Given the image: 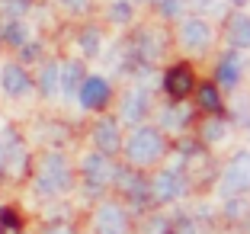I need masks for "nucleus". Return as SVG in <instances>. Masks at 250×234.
<instances>
[{
  "label": "nucleus",
  "instance_id": "obj_24",
  "mask_svg": "<svg viewBox=\"0 0 250 234\" xmlns=\"http://www.w3.org/2000/svg\"><path fill=\"white\" fill-rule=\"evenodd\" d=\"M154 10H157L161 20L177 22V20H183V16H186V0H154Z\"/></svg>",
  "mask_w": 250,
  "mask_h": 234
},
{
  "label": "nucleus",
  "instance_id": "obj_29",
  "mask_svg": "<svg viewBox=\"0 0 250 234\" xmlns=\"http://www.w3.org/2000/svg\"><path fill=\"white\" fill-rule=\"evenodd\" d=\"M221 0H192V13L196 16H206V13H218Z\"/></svg>",
  "mask_w": 250,
  "mask_h": 234
},
{
  "label": "nucleus",
  "instance_id": "obj_21",
  "mask_svg": "<svg viewBox=\"0 0 250 234\" xmlns=\"http://www.w3.org/2000/svg\"><path fill=\"white\" fill-rule=\"evenodd\" d=\"M77 48L83 58H100L103 55V29L100 26H83L77 32Z\"/></svg>",
  "mask_w": 250,
  "mask_h": 234
},
{
  "label": "nucleus",
  "instance_id": "obj_32",
  "mask_svg": "<svg viewBox=\"0 0 250 234\" xmlns=\"http://www.w3.org/2000/svg\"><path fill=\"white\" fill-rule=\"evenodd\" d=\"M45 234H74V231H71L67 225H52V228H48Z\"/></svg>",
  "mask_w": 250,
  "mask_h": 234
},
{
  "label": "nucleus",
  "instance_id": "obj_15",
  "mask_svg": "<svg viewBox=\"0 0 250 234\" xmlns=\"http://www.w3.org/2000/svg\"><path fill=\"white\" fill-rule=\"evenodd\" d=\"M96 231L100 234H128V215L122 205L103 202L96 209Z\"/></svg>",
  "mask_w": 250,
  "mask_h": 234
},
{
  "label": "nucleus",
  "instance_id": "obj_7",
  "mask_svg": "<svg viewBox=\"0 0 250 234\" xmlns=\"http://www.w3.org/2000/svg\"><path fill=\"white\" fill-rule=\"evenodd\" d=\"M186 190H189V176H186L183 167H167L151 180L154 202H177V199L186 196Z\"/></svg>",
  "mask_w": 250,
  "mask_h": 234
},
{
  "label": "nucleus",
  "instance_id": "obj_16",
  "mask_svg": "<svg viewBox=\"0 0 250 234\" xmlns=\"http://www.w3.org/2000/svg\"><path fill=\"white\" fill-rule=\"evenodd\" d=\"M192 122V109L186 100H170L161 109V132H186Z\"/></svg>",
  "mask_w": 250,
  "mask_h": 234
},
{
  "label": "nucleus",
  "instance_id": "obj_35",
  "mask_svg": "<svg viewBox=\"0 0 250 234\" xmlns=\"http://www.w3.org/2000/svg\"><path fill=\"white\" fill-rule=\"evenodd\" d=\"M132 3H154V0H132Z\"/></svg>",
  "mask_w": 250,
  "mask_h": 234
},
{
  "label": "nucleus",
  "instance_id": "obj_33",
  "mask_svg": "<svg viewBox=\"0 0 250 234\" xmlns=\"http://www.w3.org/2000/svg\"><path fill=\"white\" fill-rule=\"evenodd\" d=\"M225 3H231V7H234V10H244V7H247V3H250V0H225Z\"/></svg>",
  "mask_w": 250,
  "mask_h": 234
},
{
  "label": "nucleus",
  "instance_id": "obj_26",
  "mask_svg": "<svg viewBox=\"0 0 250 234\" xmlns=\"http://www.w3.org/2000/svg\"><path fill=\"white\" fill-rule=\"evenodd\" d=\"M26 13H29V7L20 0H0V20H22Z\"/></svg>",
  "mask_w": 250,
  "mask_h": 234
},
{
  "label": "nucleus",
  "instance_id": "obj_20",
  "mask_svg": "<svg viewBox=\"0 0 250 234\" xmlns=\"http://www.w3.org/2000/svg\"><path fill=\"white\" fill-rule=\"evenodd\" d=\"M29 26L26 20H0V42L10 45V48H22L29 42Z\"/></svg>",
  "mask_w": 250,
  "mask_h": 234
},
{
  "label": "nucleus",
  "instance_id": "obj_22",
  "mask_svg": "<svg viewBox=\"0 0 250 234\" xmlns=\"http://www.w3.org/2000/svg\"><path fill=\"white\" fill-rule=\"evenodd\" d=\"M58 71H61V64H58V61H45V64L39 67V77L32 81V84L39 87V93L45 96V100L58 96Z\"/></svg>",
  "mask_w": 250,
  "mask_h": 234
},
{
  "label": "nucleus",
  "instance_id": "obj_31",
  "mask_svg": "<svg viewBox=\"0 0 250 234\" xmlns=\"http://www.w3.org/2000/svg\"><path fill=\"white\" fill-rule=\"evenodd\" d=\"M61 7H67V10H83L87 7V0H58Z\"/></svg>",
  "mask_w": 250,
  "mask_h": 234
},
{
  "label": "nucleus",
  "instance_id": "obj_25",
  "mask_svg": "<svg viewBox=\"0 0 250 234\" xmlns=\"http://www.w3.org/2000/svg\"><path fill=\"white\" fill-rule=\"evenodd\" d=\"M225 135H228V125H225V119H218V116L206 119V125H202V145H218Z\"/></svg>",
  "mask_w": 250,
  "mask_h": 234
},
{
  "label": "nucleus",
  "instance_id": "obj_34",
  "mask_svg": "<svg viewBox=\"0 0 250 234\" xmlns=\"http://www.w3.org/2000/svg\"><path fill=\"white\" fill-rule=\"evenodd\" d=\"M20 3H26V7H32V3H36V0H20Z\"/></svg>",
  "mask_w": 250,
  "mask_h": 234
},
{
  "label": "nucleus",
  "instance_id": "obj_14",
  "mask_svg": "<svg viewBox=\"0 0 250 234\" xmlns=\"http://www.w3.org/2000/svg\"><path fill=\"white\" fill-rule=\"evenodd\" d=\"M225 42L234 51H247L250 48V13L244 10H231L225 20Z\"/></svg>",
  "mask_w": 250,
  "mask_h": 234
},
{
  "label": "nucleus",
  "instance_id": "obj_17",
  "mask_svg": "<svg viewBox=\"0 0 250 234\" xmlns=\"http://www.w3.org/2000/svg\"><path fill=\"white\" fill-rule=\"evenodd\" d=\"M83 77H87V67H83V61L71 58V61H61V71H58V93L64 96V100H74L77 96V90H81Z\"/></svg>",
  "mask_w": 250,
  "mask_h": 234
},
{
  "label": "nucleus",
  "instance_id": "obj_10",
  "mask_svg": "<svg viewBox=\"0 0 250 234\" xmlns=\"http://www.w3.org/2000/svg\"><path fill=\"white\" fill-rule=\"evenodd\" d=\"M244 77V58H241V51L228 48V51H221L218 61H215V71H212V84L218 90H234L237 84H241Z\"/></svg>",
  "mask_w": 250,
  "mask_h": 234
},
{
  "label": "nucleus",
  "instance_id": "obj_12",
  "mask_svg": "<svg viewBox=\"0 0 250 234\" xmlns=\"http://www.w3.org/2000/svg\"><path fill=\"white\" fill-rule=\"evenodd\" d=\"M90 138H93L96 151L106 154V157H112L116 151H122V128H119V119H112V116L96 119Z\"/></svg>",
  "mask_w": 250,
  "mask_h": 234
},
{
  "label": "nucleus",
  "instance_id": "obj_9",
  "mask_svg": "<svg viewBox=\"0 0 250 234\" xmlns=\"http://www.w3.org/2000/svg\"><path fill=\"white\" fill-rule=\"evenodd\" d=\"M32 74L26 71V64L20 61H7V64H0V90L10 96V100H22V96L32 93Z\"/></svg>",
  "mask_w": 250,
  "mask_h": 234
},
{
  "label": "nucleus",
  "instance_id": "obj_27",
  "mask_svg": "<svg viewBox=\"0 0 250 234\" xmlns=\"http://www.w3.org/2000/svg\"><path fill=\"white\" fill-rule=\"evenodd\" d=\"M16 51H20V64H32V61L42 58V42L29 39V42L22 45V48H16Z\"/></svg>",
  "mask_w": 250,
  "mask_h": 234
},
{
  "label": "nucleus",
  "instance_id": "obj_18",
  "mask_svg": "<svg viewBox=\"0 0 250 234\" xmlns=\"http://www.w3.org/2000/svg\"><path fill=\"white\" fill-rule=\"evenodd\" d=\"M192 96H196V106H199L202 112H208V116H221V109H225V96H221V90L215 87L212 81L196 84Z\"/></svg>",
  "mask_w": 250,
  "mask_h": 234
},
{
  "label": "nucleus",
  "instance_id": "obj_19",
  "mask_svg": "<svg viewBox=\"0 0 250 234\" xmlns=\"http://www.w3.org/2000/svg\"><path fill=\"white\" fill-rule=\"evenodd\" d=\"M22 164V145L16 138V132L3 128L0 132V170H13Z\"/></svg>",
  "mask_w": 250,
  "mask_h": 234
},
{
  "label": "nucleus",
  "instance_id": "obj_6",
  "mask_svg": "<svg viewBox=\"0 0 250 234\" xmlns=\"http://www.w3.org/2000/svg\"><path fill=\"white\" fill-rule=\"evenodd\" d=\"M74 100L81 103V109H87V112H103L112 103V84L103 74H87Z\"/></svg>",
  "mask_w": 250,
  "mask_h": 234
},
{
  "label": "nucleus",
  "instance_id": "obj_30",
  "mask_svg": "<svg viewBox=\"0 0 250 234\" xmlns=\"http://www.w3.org/2000/svg\"><path fill=\"white\" fill-rule=\"evenodd\" d=\"M170 234H199L192 218H173L170 221Z\"/></svg>",
  "mask_w": 250,
  "mask_h": 234
},
{
  "label": "nucleus",
  "instance_id": "obj_5",
  "mask_svg": "<svg viewBox=\"0 0 250 234\" xmlns=\"http://www.w3.org/2000/svg\"><path fill=\"white\" fill-rule=\"evenodd\" d=\"M218 192L221 199H241L244 192H250V151H237L228 161V167L221 170Z\"/></svg>",
  "mask_w": 250,
  "mask_h": 234
},
{
  "label": "nucleus",
  "instance_id": "obj_11",
  "mask_svg": "<svg viewBox=\"0 0 250 234\" xmlns=\"http://www.w3.org/2000/svg\"><path fill=\"white\" fill-rule=\"evenodd\" d=\"M147 112H151V93L145 87H132L122 96V103H119V119L125 125H132V128L135 125H145Z\"/></svg>",
  "mask_w": 250,
  "mask_h": 234
},
{
  "label": "nucleus",
  "instance_id": "obj_3",
  "mask_svg": "<svg viewBox=\"0 0 250 234\" xmlns=\"http://www.w3.org/2000/svg\"><path fill=\"white\" fill-rule=\"evenodd\" d=\"M71 186V164L64 154L48 151L39 164V176H36V192L39 196H58Z\"/></svg>",
  "mask_w": 250,
  "mask_h": 234
},
{
  "label": "nucleus",
  "instance_id": "obj_23",
  "mask_svg": "<svg viewBox=\"0 0 250 234\" xmlns=\"http://www.w3.org/2000/svg\"><path fill=\"white\" fill-rule=\"evenodd\" d=\"M106 20L112 26H132L135 22V3L132 0H112L109 10H106Z\"/></svg>",
  "mask_w": 250,
  "mask_h": 234
},
{
  "label": "nucleus",
  "instance_id": "obj_2",
  "mask_svg": "<svg viewBox=\"0 0 250 234\" xmlns=\"http://www.w3.org/2000/svg\"><path fill=\"white\" fill-rule=\"evenodd\" d=\"M122 151L132 167H151L164 157L167 141H164V132L154 128V125H135L132 135L122 138Z\"/></svg>",
  "mask_w": 250,
  "mask_h": 234
},
{
  "label": "nucleus",
  "instance_id": "obj_4",
  "mask_svg": "<svg viewBox=\"0 0 250 234\" xmlns=\"http://www.w3.org/2000/svg\"><path fill=\"white\" fill-rule=\"evenodd\" d=\"M177 42L180 48L186 51V55H192V58H199V55H206L208 48H212L215 42V32H212V22L206 20V16H183L180 20V29H177Z\"/></svg>",
  "mask_w": 250,
  "mask_h": 234
},
{
  "label": "nucleus",
  "instance_id": "obj_8",
  "mask_svg": "<svg viewBox=\"0 0 250 234\" xmlns=\"http://www.w3.org/2000/svg\"><path fill=\"white\" fill-rule=\"evenodd\" d=\"M161 87H164V93H167V100H186V96H192V90H196V74H192V67L186 64V61H173V64L164 67Z\"/></svg>",
  "mask_w": 250,
  "mask_h": 234
},
{
  "label": "nucleus",
  "instance_id": "obj_28",
  "mask_svg": "<svg viewBox=\"0 0 250 234\" xmlns=\"http://www.w3.org/2000/svg\"><path fill=\"white\" fill-rule=\"evenodd\" d=\"M141 234H170V221L161 218V215H154V218H147V221H145Z\"/></svg>",
  "mask_w": 250,
  "mask_h": 234
},
{
  "label": "nucleus",
  "instance_id": "obj_13",
  "mask_svg": "<svg viewBox=\"0 0 250 234\" xmlns=\"http://www.w3.org/2000/svg\"><path fill=\"white\" fill-rule=\"evenodd\" d=\"M81 170H83V180H87V186H90V190H106V186L112 183L116 164H112L109 157H106V154L93 151V154H87V157H83Z\"/></svg>",
  "mask_w": 250,
  "mask_h": 234
},
{
  "label": "nucleus",
  "instance_id": "obj_36",
  "mask_svg": "<svg viewBox=\"0 0 250 234\" xmlns=\"http://www.w3.org/2000/svg\"><path fill=\"white\" fill-rule=\"evenodd\" d=\"M0 45H3V42H0Z\"/></svg>",
  "mask_w": 250,
  "mask_h": 234
},
{
  "label": "nucleus",
  "instance_id": "obj_1",
  "mask_svg": "<svg viewBox=\"0 0 250 234\" xmlns=\"http://www.w3.org/2000/svg\"><path fill=\"white\" fill-rule=\"evenodd\" d=\"M119 51H122V71L147 74L151 64L164 55V36L157 29H135L119 45Z\"/></svg>",
  "mask_w": 250,
  "mask_h": 234
}]
</instances>
